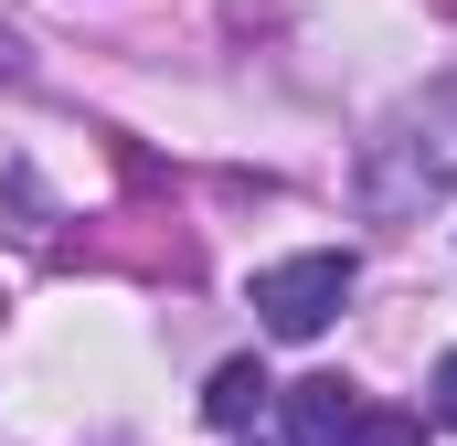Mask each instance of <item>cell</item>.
Wrapping results in <instances>:
<instances>
[{
	"mask_svg": "<svg viewBox=\"0 0 457 446\" xmlns=\"http://www.w3.org/2000/svg\"><path fill=\"white\" fill-rule=\"evenodd\" d=\"M0 75H21V43H11V21H0Z\"/></svg>",
	"mask_w": 457,
	"mask_h": 446,
	"instance_id": "7",
	"label": "cell"
},
{
	"mask_svg": "<svg viewBox=\"0 0 457 446\" xmlns=\"http://www.w3.org/2000/svg\"><path fill=\"white\" fill-rule=\"evenodd\" d=\"M277 425H287V446H351L361 393H351L341 372H309V383H287V393H277Z\"/></svg>",
	"mask_w": 457,
	"mask_h": 446,
	"instance_id": "3",
	"label": "cell"
},
{
	"mask_svg": "<svg viewBox=\"0 0 457 446\" xmlns=\"http://www.w3.org/2000/svg\"><path fill=\"white\" fill-rule=\"evenodd\" d=\"M266 404H277V383H266V361H255V351H245V361H224V372L203 383V425H224V436H245Z\"/></svg>",
	"mask_w": 457,
	"mask_h": 446,
	"instance_id": "4",
	"label": "cell"
},
{
	"mask_svg": "<svg viewBox=\"0 0 457 446\" xmlns=\"http://www.w3.org/2000/svg\"><path fill=\"white\" fill-rule=\"evenodd\" d=\"M351 446H426V425H415V415H372V404H361Z\"/></svg>",
	"mask_w": 457,
	"mask_h": 446,
	"instance_id": "5",
	"label": "cell"
},
{
	"mask_svg": "<svg viewBox=\"0 0 457 446\" xmlns=\"http://www.w3.org/2000/svg\"><path fill=\"white\" fill-rule=\"evenodd\" d=\"M351 287H361V266H351L341 244L287 255V266H255V330L266 340H320L351 309Z\"/></svg>",
	"mask_w": 457,
	"mask_h": 446,
	"instance_id": "2",
	"label": "cell"
},
{
	"mask_svg": "<svg viewBox=\"0 0 457 446\" xmlns=\"http://www.w3.org/2000/svg\"><path fill=\"white\" fill-rule=\"evenodd\" d=\"M436 192H457V86H436L426 107H404L361 149V202L372 213H415Z\"/></svg>",
	"mask_w": 457,
	"mask_h": 446,
	"instance_id": "1",
	"label": "cell"
},
{
	"mask_svg": "<svg viewBox=\"0 0 457 446\" xmlns=\"http://www.w3.org/2000/svg\"><path fill=\"white\" fill-rule=\"evenodd\" d=\"M436 415H447V425H457V351H447V361H436Z\"/></svg>",
	"mask_w": 457,
	"mask_h": 446,
	"instance_id": "6",
	"label": "cell"
}]
</instances>
